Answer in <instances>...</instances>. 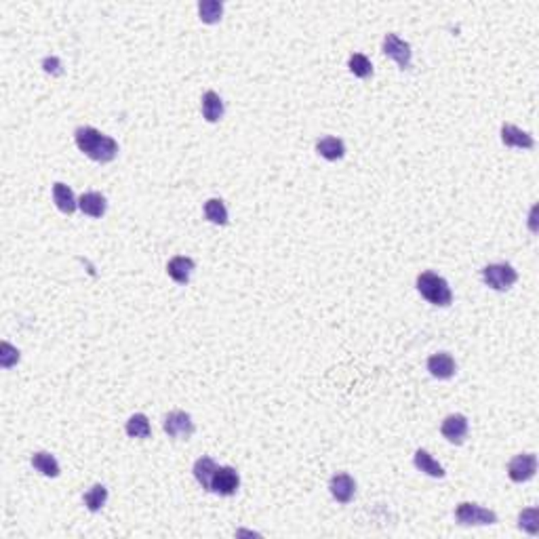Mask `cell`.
<instances>
[{
	"mask_svg": "<svg viewBox=\"0 0 539 539\" xmlns=\"http://www.w3.org/2000/svg\"><path fill=\"white\" fill-rule=\"evenodd\" d=\"M205 217L215 223V226H226L228 223V209L221 198H209L205 202Z\"/></svg>",
	"mask_w": 539,
	"mask_h": 539,
	"instance_id": "22",
	"label": "cell"
},
{
	"mask_svg": "<svg viewBox=\"0 0 539 539\" xmlns=\"http://www.w3.org/2000/svg\"><path fill=\"white\" fill-rule=\"evenodd\" d=\"M348 68L350 72L356 76V78H369L373 74V64L367 55L363 53H354L350 55V62H348Z\"/></svg>",
	"mask_w": 539,
	"mask_h": 539,
	"instance_id": "25",
	"label": "cell"
},
{
	"mask_svg": "<svg viewBox=\"0 0 539 539\" xmlns=\"http://www.w3.org/2000/svg\"><path fill=\"white\" fill-rule=\"evenodd\" d=\"M126 434L131 438H150L152 434V426H150V419L144 415V413H135L129 417L126 426H124Z\"/></svg>",
	"mask_w": 539,
	"mask_h": 539,
	"instance_id": "21",
	"label": "cell"
},
{
	"mask_svg": "<svg viewBox=\"0 0 539 539\" xmlns=\"http://www.w3.org/2000/svg\"><path fill=\"white\" fill-rule=\"evenodd\" d=\"M215 470H217L215 460H211V457H207V455H202V457L196 460L192 472H194V478L200 482V486H202L205 491H209V486H211V478H213Z\"/></svg>",
	"mask_w": 539,
	"mask_h": 539,
	"instance_id": "20",
	"label": "cell"
},
{
	"mask_svg": "<svg viewBox=\"0 0 539 539\" xmlns=\"http://www.w3.org/2000/svg\"><path fill=\"white\" fill-rule=\"evenodd\" d=\"M381 49H384V55L390 57L392 62H396V66L400 70L411 68L413 51H411V44L407 40H402L396 34H386L384 42H381Z\"/></svg>",
	"mask_w": 539,
	"mask_h": 539,
	"instance_id": "5",
	"label": "cell"
},
{
	"mask_svg": "<svg viewBox=\"0 0 539 539\" xmlns=\"http://www.w3.org/2000/svg\"><path fill=\"white\" fill-rule=\"evenodd\" d=\"M455 520L464 527H486V524H495L498 522V514L482 508L478 504L472 502H462L455 508Z\"/></svg>",
	"mask_w": 539,
	"mask_h": 539,
	"instance_id": "3",
	"label": "cell"
},
{
	"mask_svg": "<svg viewBox=\"0 0 539 539\" xmlns=\"http://www.w3.org/2000/svg\"><path fill=\"white\" fill-rule=\"evenodd\" d=\"M468 419L462 413H453V415H446L442 426H440V434L451 442V444H462L468 436Z\"/></svg>",
	"mask_w": 539,
	"mask_h": 539,
	"instance_id": "9",
	"label": "cell"
},
{
	"mask_svg": "<svg viewBox=\"0 0 539 539\" xmlns=\"http://www.w3.org/2000/svg\"><path fill=\"white\" fill-rule=\"evenodd\" d=\"M15 363H19V350H15L9 341H3V354H0V365L5 369H11Z\"/></svg>",
	"mask_w": 539,
	"mask_h": 539,
	"instance_id": "27",
	"label": "cell"
},
{
	"mask_svg": "<svg viewBox=\"0 0 539 539\" xmlns=\"http://www.w3.org/2000/svg\"><path fill=\"white\" fill-rule=\"evenodd\" d=\"M74 140L78 150L95 162H112L118 156V144L110 135H104L102 131L93 126H78L74 131Z\"/></svg>",
	"mask_w": 539,
	"mask_h": 539,
	"instance_id": "1",
	"label": "cell"
},
{
	"mask_svg": "<svg viewBox=\"0 0 539 539\" xmlns=\"http://www.w3.org/2000/svg\"><path fill=\"white\" fill-rule=\"evenodd\" d=\"M42 70L47 72V74H53V76L64 74V66H62L59 57H55V55H49V57L42 59Z\"/></svg>",
	"mask_w": 539,
	"mask_h": 539,
	"instance_id": "28",
	"label": "cell"
},
{
	"mask_svg": "<svg viewBox=\"0 0 539 539\" xmlns=\"http://www.w3.org/2000/svg\"><path fill=\"white\" fill-rule=\"evenodd\" d=\"M194 267H196V263H194L192 257L177 255V257H173V259L167 263V274H169L177 285H188L190 278H192Z\"/></svg>",
	"mask_w": 539,
	"mask_h": 539,
	"instance_id": "12",
	"label": "cell"
},
{
	"mask_svg": "<svg viewBox=\"0 0 539 539\" xmlns=\"http://www.w3.org/2000/svg\"><path fill=\"white\" fill-rule=\"evenodd\" d=\"M164 432L171 436V438H177V440H188L192 434H194V422L192 417L186 413V411H171L167 417H164V424H162Z\"/></svg>",
	"mask_w": 539,
	"mask_h": 539,
	"instance_id": "7",
	"label": "cell"
},
{
	"mask_svg": "<svg viewBox=\"0 0 539 539\" xmlns=\"http://www.w3.org/2000/svg\"><path fill=\"white\" fill-rule=\"evenodd\" d=\"M238 486H240V476H238L236 468L217 466V470L211 478L209 493H215V495H221V498H230L238 491Z\"/></svg>",
	"mask_w": 539,
	"mask_h": 539,
	"instance_id": "6",
	"label": "cell"
},
{
	"mask_svg": "<svg viewBox=\"0 0 539 539\" xmlns=\"http://www.w3.org/2000/svg\"><path fill=\"white\" fill-rule=\"evenodd\" d=\"M428 371L436 379H451L457 371L455 358L448 352H438L428 358Z\"/></svg>",
	"mask_w": 539,
	"mask_h": 539,
	"instance_id": "11",
	"label": "cell"
},
{
	"mask_svg": "<svg viewBox=\"0 0 539 539\" xmlns=\"http://www.w3.org/2000/svg\"><path fill=\"white\" fill-rule=\"evenodd\" d=\"M200 108H202V116H205L207 122H217V120H221L223 112H226V106H223L221 97H219L215 91H207V93L202 95Z\"/></svg>",
	"mask_w": 539,
	"mask_h": 539,
	"instance_id": "17",
	"label": "cell"
},
{
	"mask_svg": "<svg viewBox=\"0 0 539 539\" xmlns=\"http://www.w3.org/2000/svg\"><path fill=\"white\" fill-rule=\"evenodd\" d=\"M53 200H55L57 209H59L62 213H66V215H72V213L78 209V200H76L72 188L66 186V184H62V182L53 184Z\"/></svg>",
	"mask_w": 539,
	"mask_h": 539,
	"instance_id": "16",
	"label": "cell"
},
{
	"mask_svg": "<svg viewBox=\"0 0 539 539\" xmlns=\"http://www.w3.org/2000/svg\"><path fill=\"white\" fill-rule=\"evenodd\" d=\"M108 502V489L104 484H93L84 493V506L88 512H100Z\"/></svg>",
	"mask_w": 539,
	"mask_h": 539,
	"instance_id": "23",
	"label": "cell"
},
{
	"mask_svg": "<svg viewBox=\"0 0 539 539\" xmlns=\"http://www.w3.org/2000/svg\"><path fill=\"white\" fill-rule=\"evenodd\" d=\"M417 291H419V295L428 301V303H432V305H440V308H446L448 303L453 301V291H451V287H448V283L442 278V276H438V274H434V272H422L419 276H417Z\"/></svg>",
	"mask_w": 539,
	"mask_h": 539,
	"instance_id": "2",
	"label": "cell"
},
{
	"mask_svg": "<svg viewBox=\"0 0 539 539\" xmlns=\"http://www.w3.org/2000/svg\"><path fill=\"white\" fill-rule=\"evenodd\" d=\"M78 209L88 217H102L108 209V200L100 192H86L78 198Z\"/></svg>",
	"mask_w": 539,
	"mask_h": 539,
	"instance_id": "14",
	"label": "cell"
},
{
	"mask_svg": "<svg viewBox=\"0 0 539 539\" xmlns=\"http://www.w3.org/2000/svg\"><path fill=\"white\" fill-rule=\"evenodd\" d=\"M329 491L335 502L339 504H350L356 495V480L346 474V472H339L335 476H331L329 480Z\"/></svg>",
	"mask_w": 539,
	"mask_h": 539,
	"instance_id": "10",
	"label": "cell"
},
{
	"mask_svg": "<svg viewBox=\"0 0 539 539\" xmlns=\"http://www.w3.org/2000/svg\"><path fill=\"white\" fill-rule=\"evenodd\" d=\"M482 281L493 291H508L518 281V272L510 263H489L482 270Z\"/></svg>",
	"mask_w": 539,
	"mask_h": 539,
	"instance_id": "4",
	"label": "cell"
},
{
	"mask_svg": "<svg viewBox=\"0 0 539 539\" xmlns=\"http://www.w3.org/2000/svg\"><path fill=\"white\" fill-rule=\"evenodd\" d=\"M415 468L432 478H444V474H446L444 468L426 451V448H417L415 451Z\"/></svg>",
	"mask_w": 539,
	"mask_h": 539,
	"instance_id": "19",
	"label": "cell"
},
{
	"mask_svg": "<svg viewBox=\"0 0 539 539\" xmlns=\"http://www.w3.org/2000/svg\"><path fill=\"white\" fill-rule=\"evenodd\" d=\"M32 466H34L36 472H40L42 476H47V478H57V476L62 474V468H59L55 455H51V453H47V451L34 453V455H32Z\"/></svg>",
	"mask_w": 539,
	"mask_h": 539,
	"instance_id": "15",
	"label": "cell"
},
{
	"mask_svg": "<svg viewBox=\"0 0 539 539\" xmlns=\"http://www.w3.org/2000/svg\"><path fill=\"white\" fill-rule=\"evenodd\" d=\"M316 152L325 158V160H341L346 156V144L339 138H323L316 142Z\"/></svg>",
	"mask_w": 539,
	"mask_h": 539,
	"instance_id": "18",
	"label": "cell"
},
{
	"mask_svg": "<svg viewBox=\"0 0 539 539\" xmlns=\"http://www.w3.org/2000/svg\"><path fill=\"white\" fill-rule=\"evenodd\" d=\"M518 529L524 531L527 535H537L539 533V510L537 508H524L518 514Z\"/></svg>",
	"mask_w": 539,
	"mask_h": 539,
	"instance_id": "26",
	"label": "cell"
},
{
	"mask_svg": "<svg viewBox=\"0 0 539 539\" xmlns=\"http://www.w3.org/2000/svg\"><path fill=\"white\" fill-rule=\"evenodd\" d=\"M537 472V455L533 453H520L508 464V476L512 482H527Z\"/></svg>",
	"mask_w": 539,
	"mask_h": 539,
	"instance_id": "8",
	"label": "cell"
},
{
	"mask_svg": "<svg viewBox=\"0 0 539 539\" xmlns=\"http://www.w3.org/2000/svg\"><path fill=\"white\" fill-rule=\"evenodd\" d=\"M198 15L205 23H217L223 15V5L219 3V0H200Z\"/></svg>",
	"mask_w": 539,
	"mask_h": 539,
	"instance_id": "24",
	"label": "cell"
},
{
	"mask_svg": "<svg viewBox=\"0 0 539 539\" xmlns=\"http://www.w3.org/2000/svg\"><path fill=\"white\" fill-rule=\"evenodd\" d=\"M502 142L508 148H520V150H531L535 146L533 135L514 126V124H504L502 126Z\"/></svg>",
	"mask_w": 539,
	"mask_h": 539,
	"instance_id": "13",
	"label": "cell"
}]
</instances>
